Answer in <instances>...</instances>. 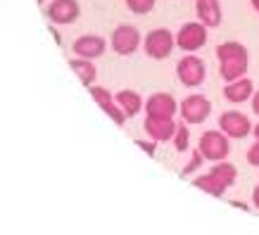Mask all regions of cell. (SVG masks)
Wrapping results in <instances>:
<instances>
[{"label":"cell","mask_w":259,"mask_h":235,"mask_svg":"<svg viewBox=\"0 0 259 235\" xmlns=\"http://www.w3.org/2000/svg\"><path fill=\"white\" fill-rule=\"evenodd\" d=\"M102 112H105V114H107V117H110L117 126H124V121L128 119V117H126V112L117 105V100L112 102V105H107V107H102Z\"/></svg>","instance_id":"7402d4cb"},{"label":"cell","mask_w":259,"mask_h":235,"mask_svg":"<svg viewBox=\"0 0 259 235\" xmlns=\"http://www.w3.org/2000/svg\"><path fill=\"white\" fill-rule=\"evenodd\" d=\"M252 95H254V83L247 76L236 78V81L224 86V98L228 102H233V105H243V102L252 100Z\"/></svg>","instance_id":"4fadbf2b"},{"label":"cell","mask_w":259,"mask_h":235,"mask_svg":"<svg viewBox=\"0 0 259 235\" xmlns=\"http://www.w3.org/2000/svg\"><path fill=\"white\" fill-rule=\"evenodd\" d=\"M69 67H71V71L79 76V81L83 83V86L91 88L95 83V78H98V69H95L93 60H86V57H71Z\"/></svg>","instance_id":"2e32d148"},{"label":"cell","mask_w":259,"mask_h":235,"mask_svg":"<svg viewBox=\"0 0 259 235\" xmlns=\"http://www.w3.org/2000/svg\"><path fill=\"white\" fill-rule=\"evenodd\" d=\"M91 95H93V100L100 105V110L114 102V95H112L107 88H102V86H91Z\"/></svg>","instance_id":"44dd1931"},{"label":"cell","mask_w":259,"mask_h":235,"mask_svg":"<svg viewBox=\"0 0 259 235\" xmlns=\"http://www.w3.org/2000/svg\"><path fill=\"white\" fill-rule=\"evenodd\" d=\"M245 159H247V164L259 166V140H254V145H252V148L247 150V155H245Z\"/></svg>","instance_id":"cb8c5ba5"},{"label":"cell","mask_w":259,"mask_h":235,"mask_svg":"<svg viewBox=\"0 0 259 235\" xmlns=\"http://www.w3.org/2000/svg\"><path fill=\"white\" fill-rule=\"evenodd\" d=\"M250 5H252V8H254V10H257V12H259V0H250Z\"/></svg>","instance_id":"f546056e"},{"label":"cell","mask_w":259,"mask_h":235,"mask_svg":"<svg viewBox=\"0 0 259 235\" xmlns=\"http://www.w3.org/2000/svg\"><path fill=\"white\" fill-rule=\"evenodd\" d=\"M219 128L228 138H236V140H243L252 133V121L245 117L243 112H224L219 117Z\"/></svg>","instance_id":"9c48e42d"},{"label":"cell","mask_w":259,"mask_h":235,"mask_svg":"<svg viewBox=\"0 0 259 235\" xmlns=\"http://www.w3.org/2000/svg\"><path fill=\"white\" fill-rule=\"evenodd\" d=\"M143 38H141V31L136 29L134 24H119L117 29L112 31V38H110V45L112 50L121 57H128L134 55L136 50L141 48Z\"/></svg>","instance_id":"277c9868"},{"label":"cell","mask_w":259,"mask_h":235,"mask_svg":"<svg viewBox=\"0 0 259 235\" xmlns=\"http://www.w3.org/2000/svg\"><path fill=\"white\" fill-rule=\"evenodd\" d=\"M155 143L157 140H152V138H150V140H136V145H138V148H141L148 157H155Z\"/></svg>","instance_id":"d4e9b609"},{"label":"cell","mask_w":259,"mask_h":235,"mask_svg":"<svg viewBox=\"0 0 259 235\" xmlns=\"http://www.w3.org/2000/svg\"><path fill=\"white\" fill-rule=\"evenodd\" d=\"M195 15L197 22H202L207 29H214L221 24V5L219 0H197L195 3Z\"/></svg>","instance_id":"5bb4252c"},{"label":"cell","mask_w":259,"mask_h":235,"mask_svg":"<svg viewBox=\"0 0 259 235\" xmlns=\"http://www.w3.org/2000/svg\"><path fill=\"white\" fill-rule=\"evenodd\" d=\"M207 38H209L207 36V26L202 22H188L183 24L179 33H176V45L181 50H186V53H195L207 43Z\"/></svg>","instance_id":"52a82bcc"},{"label":"cell","mask_w":259,"mask_h":235,"mask_svg":"<svg viewBox=\"0 0 259 235\" xmlns=\"http://www.w3.org/2000/svg\"><path fill=\"white\" fill-rule=\"evenodd\" d=\"M190 145V131H188V124L183 121V124L176 126V133H174V148L179 150V152H186Z\"/></svg>","instance_id":"d6986e66"},{"label":"cell","mask_w":259,"mask_h":235,"mask_svg":"<svg viewBox=\"0 0 259 235\" xmlns=\"http://www.w3.org/2000/svg\"><path fill=\"white\" fill-rule=\"evenodd\" d=\"M74 55L76 57H86V60H98V57L105 55V50H107V43L102 36H95V33H86V36H79V38L74 40Z\"/></svg>","instance_id":"8fae6325"},{"label":"cell","mask_w":259,"mask_h":235,"mask_svg":"<svg viewBox=\"0 0 259 235\" xmlns=\"http://www.w3.org/2000/svg\"><path fill=\"white\" fill-rule=\"evenodd\" d=\"M193 185H195L197 190H202V193H207V195L212 197H224L226 195V190L231 188L226 180H221L217 173L207 171L202 173V176H197V178H193Z\"/></svg>","instance_id":"9a60e30c"},{"label":"cell","mask_w":259,"mask_h":235,"mask_svg":"<svg viewBox=\"0 0 259 235\" xmlns=\"http://www.w3.org/2000/svg\"><path fill=\"white\" fill-rule=\"evenodd\" d=\"M155 3L157 0H126V8L131 10L134 15H148L155 10Z\"/></svg>","instance_id":"ffe728a7"},{"label":"cell","mask_w":259,"mask_h":235,"mask_svg":"<svg viewBox=\"0 0 259 235\" xmlns=\"http://www.w3.org/2000/svg\"><path fill=\"white\" fill-rule=\"evenodd\" d=\"M209 171L217 173L221 180H226L228 185H233V183H236V178H238V169L233 164H228L226 159H224V162H214V166L209 169Z\"/></svg>","instance_id":"ac0fdd59"},{"label":"cell","mask_w":259,"mask_h":235,"mask_svg":"<svg viewBox=\"0 0 259 235\" xmlns=\"http://www.w3.org/2000/svg\"><path fill=\"white\" fill-rule=\"evenodd\" d=\"M217 57H219V74L221 78L231 83L236 78H243L250 67V53L243 43L238 40H226L217 45Z\"/></svg>","instance_id":"6da1fadb"},{"label":"cell","mask_w":259,"mask_h":235,"mask_svg":"<svg viewBox=\"0 0 259 235\" xmlns=\"http://www.w3.org/2000/svg\"><path fill=\"white\" fill-rule=\"evenodd\" d=\"M176 76L186 88H197L207 78V64L195 55H186L176 64Z\"/></svg>","instance_id":"5b68a950"},{"label":"cell","mask_w":259,"mask_h":235,"mask_svg":"<svg viewBox=\"0 0 259 235\" xmlns=\"http://www.w3.org/2000/svg\"><path fill=\"white\" fill-rule=\"evenodd\" d=\"M174 48H176V33L169 29H152L143 40V50L152 60H166Z\"/></svg>","instance_id":"7a4b0ae2"},{"label":"cell","mask_w":259,"mask_h":235,"mask_svg":"<svg viewBox=\"0 0 259 235\" xmlns=\"http://www.w3.org/2000/svg\"><path fill=\"white\" fill-rule=\"evenodd\" d=\"M197 148H200L204 159H209V162H224L231 155V143H228V135L224 131H204L200 135Z\"/></svg>","instance_id":"3957f363"},{"label":"cell","mask_w":259,"mask_h":235,"mask_svg":"<svg viewBox=\"0 0 259 235\" xmlns=\"http://www.w3.org/2000/svg\"><path fill=\"white\" fill-rule=\"evenodd\" d=\"M46 17H48V22L60 24V26H64V24H74L81 17L79 0H53L46 10Z\"/></svg>","instance_id":"ba28073f"},{"label":"cell","mask_w":259,"mask_h":235,"mask_svg":"<svg viewBox=\"0 0 259 235\" xmlns=\"http://www.w3.org/2000/svg\"><path fill=\"white\" fill-rule=\"evenodd\" d=\"M179 112L186 124H204L212 114V102L204 95H188L186 100H181Z\"/></svg>","instance_id":"8992f818"},{"label":"cell","mask_w":259,"mask_h":235,"mask_svg":"<svg viewBox=\"0 0 259 235\" xmlns=\"http://www.w3.org/2000/svg\"><path fill=\"white\" fill-rule=\"evenodd\" d=\"M179 114V102L169 93H155L145 100V117L155 119H174Z\"/></svg>","instance_id":"30bf717a"},{"label":"cell","mask_w":259,"mask_h":235,"mask_svg":"<svg viewBox=\"0 0 259 235\" xmlns=\"http://www.w3.org/2000/svg\"><path fill=\"white\" fill-rule=\"evenodd\" d=\"M252 135H254V140H259V124L252 126Z\"/></svg>","instance_id":"f1b7e54d"},{"label":"cell","mask_w":259,"mask_h":235,"mask_svg":"<svg viewBox=\"0 0 259 235\" xmlns=\"http://www.w3.org/2000/svg\"><path fill=\"white\" fill-rule=\"evenodd\" d=\"M176 121L174 119H155V117H145V133L157 143H166L174 140L176 133Z\"/></svg>","instance_id":"7c38bea8"},{"label":"cell","mask_w":259,"mask_h":235,"mask_svg":"<svg viewBox=\"0 0 259 235\" xmlns=\"http://www.w3.org/2000/svg\"><path fill=\"white\" fill-rule=\"evenodd\" d=\"M252 112H254V114H257V117H259V88H257V90H254V95H252Z\"/></svg>","instance_id":"484cf974"},{"label":"cell","mask_w":259,"mask_h":235,"mask_svg":"<svg viewBox=\"0 0 259 235\" xmlns=\"http://www.w3.org/2000/svg\"><path fill=\"white\" fill-rule=\"evenodd\" d=\"M114 100H117V105L121 107V110L126 112V117L131 119V117H136V114H141V110H143V98L136 90H119L117 95H114Z\"/></svg>","instance_id":"e0dca14e"},{"label":"cell","mask_w":259,"mask_h":235,"mask_svg":"<svg viewBox=\"0 0 259 235\" xmlns=\"http://www.w3.org/2000/svg\"><path fill=\"white\" fill-rule=\"evenodd\" d=\"M231 207H236V209H243V212H247V209H250V207H247L245 202H238V200H231Z\"/></svg>","instance_id":"4316f807"},{"label":"cell","mask_w":259,"mask_h":235,"mask_svg":"<svg viewBox=\"0 0 259 235\" xmlns=\"http://www.w3.org/2000/svg\"><path fill=\"white\" fill-rule=\"evenodd\" d=\"M252 202H254V207L259 209V185L254 188V193H252Z\"/></svg>","instance_id":"83f0119b"},{"label":"cell","mask_w":259,"mask_h":235,"mask_svg":"<svg viewBox=\"0 0 259 235\" xmlns=\"http://www.w3.org/2000/svg\"><path fill=\"white\" fill-rule=\"evenodd\" d=\"M202 152H200V148L193 150V155H190V162L186 166H183V176H190V173H195L200 166H202Z\"/></svg>","instance_id":"603a6c76"},{"label":"cell","mask_w":259,"mask_h":235,"mask_svg":"<svg viewBox=\"0 0 259 235\" xmlns=\"http://www.w3.org/2000/svg\"><path fill=\"white\" fill-rule=\"evenodd\" d=\"M38 3H46V0H38Z\"/></svg>","instance_id":"4dcf8cb0"}]
</instances>
